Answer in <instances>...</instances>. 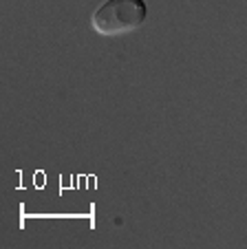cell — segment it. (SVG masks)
<instances>
[{
	"mask_svg": "<svg viewBox=\"0 0 247 249\" xmlns=\"http://www.w3.org/2000/svg\"><path fill=\"white\" fill-rule=\"evenodd\" d=\"M146 18L148 7L144 0H106L93 14L91 27L104 38H117L137 31Z\"/></svg>",
	"mask_w": 247,
	"mask_h": 249,
	"instance_id": "cell-1",
	"label": "cell"
}]
</instances>
